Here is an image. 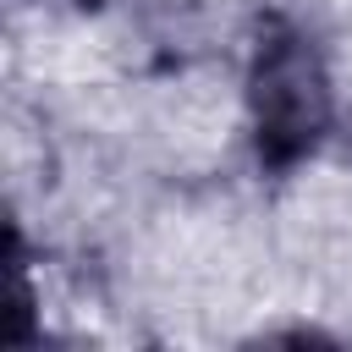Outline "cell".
Returning a JSON list of instances; mask_svg holds the SVG:
<instances>
[{
	"instance_id": "1",
	"label": "cell",
	"mask_w": 352,
	"mask_h": 352,
	"mask_svg": "<svg viewBox=\"0 0 352 352\" xmlns=\"http://www.w3.org/2000/svg\"><path fill=\"white\" fill-rule=\"evenodd\" d=\"M248 121H253V154L264 170L302 165L336 121L330 72H324L314 38L302 28H292L286 16H264L253 33Z\"/></svg>"
}]
</instances>
